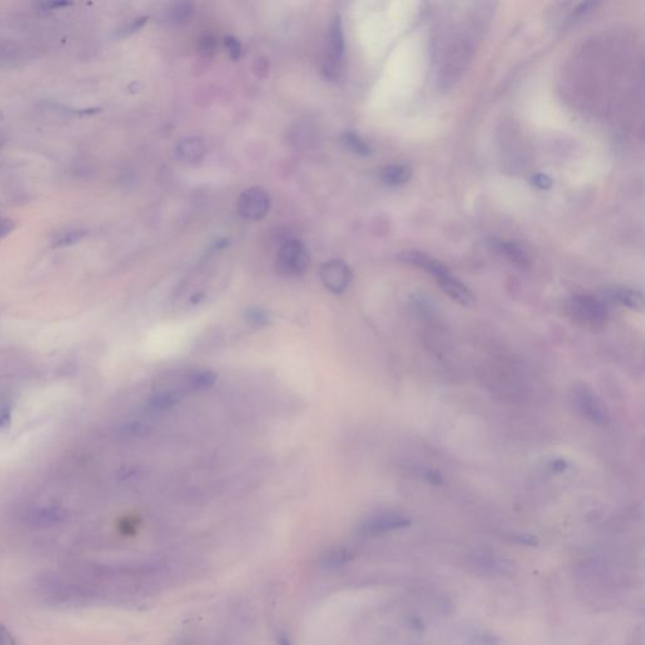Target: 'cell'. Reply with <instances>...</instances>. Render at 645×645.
<instances>
[{
	"mask_svg": "<svg viewBox=\"0 0 645 645\" xmlns=\"http://www.w3.org/2000/svg\"><path fill=\"white\" fill-rule=\"evenodd\" d=\"M608 295L613 301L626 306L631 310H643L644 308V299L642 292L629 288H613L608 291Z\"/></svg>",
	"mask_w": 645,
	"mask_h": 645,
	"instance_id": "obj_11",
	"label": "cell"
},
{
	"mask_svg": "<svg viewBox=\"0 0 645 645\" xmlns=\"http://www.w3.org/2000/svg\"><path fill=\"white\" fill-rule=\"evenodd\" d=\"M349 559V553L346 550H334L328 552L324 556V565L339 566L346 564Z\"/></svg>",
	"mask_w": 645,
	"mask_h": 645,
	"instance_id": "obj_20",
	"label": "cell"
},
{
	"mask_svg": "<svg viewBox=\"0 0 645 645\" xmlns=\"http://www.w3.org/2000/svg\"><path fill=\"white\" fill-rule=\"evenodd\" d=\"M310 257L304 245L297 239H289L277 252V270L284 276L295 277L304 274L309 268Z\"/></svg>",
	"mask_w": 645,
	"mask_h": 645,
	"instance_id": "obj_4",
	"label": "cell"
},
{
	"mask_svg": "<svg viewBox=\"0 0 645 645\" xmlns=\"http://www.w3.org/2000/svg\"><path fill=\"white\" fill-rule=\"evenodd\" d=\"M86 236V232L81 228H68L57 233L53 239L54 247H68L80 242Z\"/></svg>",
	"mask_w": 645,
	"mask_h": 645,
	"instance_id": "obj_16",
	"label": "cell"
},
{
	"mask_svg": "<svg viewBox=\"0 0 645 645\" xmlns=\"http://www.w3.org/2000/svg\"><path fill=\"white\" fill-rule=\"evenodd\" d=\"M195 7L192 3H177L168 9V21L175 24H181L188 21L193 15Z\"/></svg>",
	"mask_w": 645,
	"mask_h": 645,
	"instance_id": "obj_15",
	"label": "cell"
},
{
	"mask_svg": "<svg viewBox=\"0 0 645 645\" xmlns=\"http://www.w3.org/2000/svg\"><path fill=\"white\" fill-rule=\"evenodd\" d=\"M399 259L404 264L428 271V274H431L435 279L449 272V268L444 264L420 251H404L399 255Z\"/></svg>",
	"mask_w": 645,
	"mask_h": 645,
	"instance_id": "obj_8",
	"label": "cell"
},
{
	"mask_svg": "<svg viewBox=\"0 0 645 645\" xmlns=\"http://www.w3.org/2000/svg\"><path fill=\"white\" fill-rule=\"evenodd\" d=\"M217 375L213 370H201L189 377L188 387L192 391H204L216 384Z\"/></svg>",
	"mask_w": 645,
	"mask_h": 645,
	"instance_id": "obj_14",
	"label": "cell"
},
{
	"mask_svg": "<svg viewBox=\"0 0 645 645\" xmlns=\"http://www.w3.org/2000/svg\"><path fill=\"white\" fill-rule=\"evenodd\" d=\"M411 168L406 164H393L384 168L381 179L386 186H401L411 178Z\"/></svg>",
	"mask_w": 645,
	"mask_h": 645,
	"instance_id": "obj_13",
	"label": "cell"
},
{
	"mask_svg": "<svg viewBox=\"0 0 645 645\" xmlns=\"http://www.w3.org/2000/svg\"><path fill=\"white\" fill-rule=\"evenodd\" d=\"M12 425V407L9 404L0 406V431H7Z\"/></svg>",
	"mask_w": 645,
	"mask_h": 645,
	"instance_id": "obj_21",
	"label": "cell"
},
{
	"mask_svg": "<svg viewBox=\"0 0 645 645\" xmlns=\"http://www.w3.org/2000/svg\"><path fill=\"white\" fill-rule=\"evenodd\" d=\"M346 43H344V30L339 15H335L329 24L326 33V59L323 70L326 77L335 80L341 71L343 59H344Z\"/></svg>",
	"mask_w": 645,
	"mask_h": 645,
	"instance_id": "obj_3",
	"label": "cell"
},
{
	"mask_svg": "<svg viewBox=\"0 0 645 645\" xmlns=\"http://www.w3.org/2000/svg\"><path fill=\"white\" fill-rule=\"evenodd\" d=\"M178 401H179V396L175 392H160L149 399L148 406L150 407L152 411H161V410L175 406Z\"/></svg>",
	"mask_w": 645,
	"mask_h": 645,
	"instance_id": "obj_17",
	"label": "cell"
},
{
	"mask_svg": "<svg viewBox=\"0 0 645 645\" xmlns=\"http://www.w3.org/2000/svg\"><path fill=\"white\" fill-rule=\"evenodd\" d=\"M144 23H146V18L135 19L134 22L131 23L130 26H128V27L123 30V32H125V33H131V32H135V30H138L139 28H140V27L144 24Z\"/></svg>",
	"mask_w": 645,
	"mask_h": 645,
	"instance_id": "obj_29",
	"label": "cell"
},
{
	"mask_svg": "<svg viewBox=\"0 0 645 645\" xmlns=\"http://www.w3.org/2000/svg\"><path fill=\"white\" fill-rule=\"evenodd\" d=\"M570 399L573 406L587 421L606 426L609 422V413L600 397L593 391L588 384L576 382L573 384L570 393Z\"/></svg>",
	"mask_w": 645,
	"mask_h": 645,
	"instance_id": "obj_2",
	"label": "cell"
},
{
	"mask_svg": "<svg viewBox=\"0 0 645 645\" xmlns=\"http://www.w3.org/2000/svg\"><path fill=\"white\" fill-rule=\"evenodd\" d=\"M1 146H3V139L0 137V148H1Z\"/></svg>",
	"mask_w": 645,
	"mask_h": 645,
	"instance_id": "obj_31",
	"label": "cell"
},
{
	"mask_svg": "<svg viewBox=\"0 0 645 645\" xmlns=\"http://www.w3.org/2000/svg\"><path fill=\"white\" fill-rule=\"evenodd\" d=\"M270 210V197L260 187L248 188L239 196L237 210L239 216L248 221L265 217Z\"/></svg>",
	"mask_w": 645,
	"mask_h": 645,
	"instance_id": "obj_5",
	"label": "cell"
},
{
	"mask_svg": "<svg viewBox=\"0 0 645 645\" xmlns=\"http://www.w3.org/2000/svg\"><path fill=\"white\" fill-rule=\"evenodd\" d=\"M480 643L484 645H499L495 643V639L492 635H480Z\"/></svg>",
	"mask_w": 645,
	"mask_h": 645,
	"instance_id": "obj_30",
	"label": "cell"
},
{
	"mask_svg": "<svg viewBox=\"0 0 645 645\" xmlns=\"http://www.w3.org/2000/svg\"><path fill=\"white\" fill-rule=\"evenodd\" d=\"M436 280H437V284L440 285L441 290L457 304L468 306L474 301V297H473L470 290L460 280H457L455 276L451 275L450 271L446 274H444V275L436 277Z\"/></svg>",
	"mask_w": 645,
	"mask_h": 645,
	"instance_id": "obj_9",
	"label": "cell"
},
{
	"mask_svg": "<svg viewBox=\"0 0 645 645\" xmlns=\"http://www.w3.org/2000/svg\"><path fill=\"white\" fill-rule=\"evenodd\" d=\"M14 222L10 218L0 215V241L6 239L9 233L14 230Z\"/></svg>",
	"mask_w": 645,
	"mask_h": 645,
	"instance_id": "obj_24",
	"label": "cell"
},
{
	"mask_svg": "<svg viewBox=\"0 0 645 645\" xmlns=\"http://www.w3.org/2000/svg\"><path fill=\"white\" fill-rule=\"evenodd\" d=\"M343 143L344 146L348 148L349 150L358 154V155H368L370 154V146L363 140L359 135H357L353 131H347L343 135Z\"/></svg>",
	"mask_w": 645,
	"mask_h": 645,
	"instance_id": "obj_18",
	"label": "cell"
},
{
	"mask_svg": "<svg viewBox=\"0 0 645 645\" xmlns=\"http://www.w3.org/2000/svg\"><path fill=\"white\" fill-rule=\"evenodd\" d=\"M567 462H565L564 459H556V460H552L551 464H550V469L555 473H562L567 469Z\"/></svg>",
	"mask_w": 645,
	"mask_h": 645,
	"instance_id": "obj_26",
	"label": "cell"
},
{
	"mask_svg": "<svg viewBox=\"0 0 645 645\" xmlns=\"http://www.w3.org/2000/svg\"><path fill=\"white\" fill-rule=\"evenodd\" d=\"M490 245H492L494 251L497 254L502 255L503 257L507 259L508 261L512 262L515 266L521 268H529V265H530L529 257L519 245H517L515 242L497 239H492Z\"/></svg>",
	"mask_w": 645,
	"mask_h": 645,
	"instance_id": "obj_10",
	"label": "cell"
},
{
	"mask_svg": "<svg viewBox=\"0 0 645 645\" xmlns=\"http://www.w3.org/2000/svg\"><path fill=\"white\" fill-rule=\"evenodd\" d=\"M533 184L537 186L539 189H548L551 188L552 181L551 178L548 175H536L533 177Z\"/></svg>",
	"mask_w": 645,
	"mask_h": 645,
	"instance_id": "obj_25",
	"label": "cell"
},
{
	"mask_svg": "<svg viewBox=\"0 0 645 645\" xmlns=\"http://www.w3.org/2000/svg\"><path fill=\"white\" fill-rule=\"evenodd\" d=\"M246 321L251 326L254 328H262V326H268V314L265 312L261 308H251L248 309L246 312Z\"/></svg>",
	"mask_w": 645,
	"mask_h": 645,
	"instance_id": "obj_19",
	"label": "cell"
},
{
	"mask_svg": "<svg viewBox=\"0 0 645 645\" xmlns=\"http://www.w3.org/2000/svg\"><path fill=\"white\" fill-rule=\"evenodd\" d=\"M226 47L228 50V53L231 56V59H239L241 57V44H239V41L233 37H226L225 39Z\"/></svg>",
	"mask_w": 645,
	"mask_h": 645,
	"instance_id": "obj_22",
	"label": "cell"
},
{
	"mask_svg": "<svg viewBox=\"0 0 645 645\" xmlns=\"http://www.w3.org/2000/svg\"><path fill=\"white\" fill-rule=\"evenodd\" d=\"M0 645H21L15 639L14 635L12 634V631L1 623H0Z\"/></svg>",
	"mask_w": 645,
	"mask_h": 645,
	"instance_id": "obj_23",
	"label": "cell"
},
{
	"mask_svg": "<svg viewBox=\"0 0 645 645\" xmlns=\"http://www.w3.org/2000/svg\"><path fill=\"white\" fill-rule=\"evenodd\" d=\"M177 154L184 161L196 163L198 160L202 159V157H204V144H202V141L199 139H184L177 146Z\"/></svg>",
	"mask_w": 645,
	"mask_h": 645,
	"instance_id": "obj_12",
	"label": "cell"
},
{
	"mask_svg": "<svg viewBox=\"0 0 645 645\" xmlns=\"http://www.w3.org/2000/svg\"><path fill=\"white\" fill-rule=\"evenodd\" d=\"M425 478L428 479V482H431L433 484H441L442 483L441 475H440L437 471H426V474H425Z\"/></svg>",
	"mask_w": 645,
	"mask_h": 645,
	"instance_id": "obj_27",
	"label": "cell"
},
{
	"mask_svg": "<svg viewBox=\"0 0 645 645\" xmlns=\"http://www.w3.org/2000/svg\"><path fill=\"white\" fill-rule=\"evenodd\" d=\"M215 48H216L215 41L210 39V37L204 38V41H202V52L208 54L210 52L215 51Z\"/></svg>",
	"mask_w": 645,
	"mask_h": 645,
	"instance_id": "obj_28",
	"label": "cell"
},
{
	"mask_svg": "<svg viewBox=\"0 0 645 645\" xmlns=\"http://www.w3.org/2000/svg\"><path fill=\"white\" fill-rule=\"evenodd\" d=\"M567 310L577 324L593 330L602 329L606 326V308L602 300L593 295H575L568 300Z\"/></svg>",
	"mask_w": 645,
	"mask_h": 645,
	"instance_id": "obj_1",
	"label": "cell"
},
{
	"mask_svg": "<svg viewBox=\"0 0 645 645\" xmlns=\"http://www.w3.org/2000/svg\"><path fill=\"white\" fill-rule=\"evenodd\" d=\"M320 277L326 289L333 294H341L347 290L353 279L352 270L341 260H330L320 268Z\"/></svg>",
	"mask_w": 645,
	"mask_h": 645,
	"instance_id": "obj_6",
	"label": "cell"
},
{
	"mask_svg": "<svg viewBox=\"0 0 645 645\" xmlns=\"http://www.w3.org/2000/svg\"><path fill=\"white\" fill-rule=\"evenodd\" d=\"M411 524V519L406 515L397 513H384L375 515L363 523L362 532L367 535H381L395 529L406 528Z\"/></svg>",
	"mask_w": 645,
	"mask_h": 645,
	"instance_id": "obj_7",
	"label": "cell"
}]
</instances>
